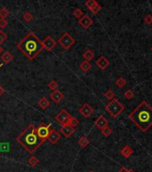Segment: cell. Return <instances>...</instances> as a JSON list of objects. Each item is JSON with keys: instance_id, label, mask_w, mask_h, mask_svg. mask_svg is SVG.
<instances>
[{"instance_id": "13", "label": "cell", "mask_w": 152, "mask_h": 172, "mask_svg": "<svg viewBox=\"0 0 152 172\" xmlns=\"http://www.w3.org/2000/svg\"><path fill=\"white\" fill-rule=\"evenodd\" d=\"M96 65L98 66L99 68H100L102 70L107 68V67L109 66V60L105 57H100L97 61H96Z\"/></svg>"}, {"instance_id": "9", "label": "cell", "mask_w": 152, "mask_h": 172, "mask_svg": "<svg viewBox=\"0 0 152 172\" xmlns=\"http://www.w3.org/2000/svg\"><path fill=\"white\" fill-rule=\"evenodd\" d=\"M79 111H80V113L84 117V118H90V116H91V114L94 112V109H93V108L90 106V105H89L88 103H84L81 108H80V109H79Z\"/></svg>"}, {"instance_id": "12", "label": "cell", "mask_w": 152, "mask_h": 172, "mask_svg": "<svg viewBox=\"0 0 152 172\" xmlns=\"http://www.w3.org/2000/svg\"><path fill=\"white\" fill-rule=\"evenodd\" d=\"M78 24L81 25L82 28H84V29H89L91 25L93 24V21H92V19L89 16V15H83L80 20H79V22H78Z\"/></svg>"}, {"instance_id": "2", "label": "cell", "mask_w": 152, "mask_h": 172, "mask_svg": "<svg viewBox=\"0 0 152 172\" xmlns=\"http://www.w3.org/2000/svg\"><path fill=\"white\" fill-rule=\"evenodd\" d=\"M18 49L24 54L29 60H34L42 51V41L33 31H30L25 37L17 44Z\"/></svg>"}, {"instance_id": "7", "label": "cell", "mask_w": 152, "mask_h": 172, "mask_svg": "<svg viewBox=\"0 0 152 172\" xmlns=\"http://www.w3.org/2000/svg\"><path fill=\"white\" fill-rule=\"evenodd\" d=\"M71 118V115L68 113V111H66L65 109H62L55 118V119L58 122L59 124H61L62 125H65V124H68V121Z\"/></svg>"}, {"instance_id": "28", "label": "cell", "mask_w": 152, "mask_h": 172, "mask_svg": "<svg viewBox=\"0 0 152 172\" xmlns=\"http://www.w3.org/2000/svg\"><path fill=\"white\" fill-rule=\"evenodd\" d=\"M101 133L103 134V135H105V136L107 137V136H109L112 134V129L110 127H108V126H106L103 129H101Z\"/></svg>"}, {"instance_id": "41", "label": "cell", "mask_w": 152, "mask_h": 172, "mask_svg": "<svg viewBox=\"0 0 152 172\" xmlns=\"http://www.w3.org/2000/svg\"><path fill=\"white\" fill-rule=\"evenodd\" d=\"M2 67V65H0V67Z\"/></svg>"}, {"instance_id": "17", "label": "cell", "mask_w": 152, "mask_h": 172, "mask_svg": "<svg viewBox=\"0 0 152 172\" xmlns=\"http://www.w3.org/2000/svg\"><path fill=\"white\" fill-rule=\"evenodd\" d=\"M50 102L46 97H42L41 99H40V100L38 101V105L42 109H46L49 106Z\"/></svg>"}, {"instance_id": "24", "label": "cell", "mask_w": 152, "mask_h": 172, "mask_svg": "<svg viewBox=\"0 0 152 172\" xmlns=\"http://www.w3.org/2000/svg\"><path fill=\"white\" fill-rule=\"evenodd\" d=\"M33 15L31 14V13H30V12H26L24 13V15H23V19L25 21L26 23H30V22H31L32 20H33Z\"/></svg>"}, {"instance_id": "14", "label": "cell", "mask_w": 152, "mask_h": 172, "mask_svg": "<svg viewBox=\"0 0 152 172\" xmlns=\"http://www.w3.org/2000/svg\"><path fill=\"white\" fill-rule=\"evenodd\" d=\"M95 125H96L97 127H99V128L101 130L104 127L108 126V121H107V119H106L104 116H102L101 115V116H100V117L96 119Z\"/></svg>"}, {"instance_id": "43", "label": "cell", "mask_w": 152, "mask_h": 172, "mask_svg": "<svg viewBox=\"0 0 152 172\" xmlns=\"http://www.w3.org/2000/svg\"><path fill=\"white\" fill-rule=\"evenodd\" d=\"M151 50H152V47H151Z\"/></svg>"}, {"instance_id": "10", "label": "cell", "mask_w": 152, "mask_h": 172, "mask_svg": "<svg viewBox=\"0 0 152 172\" xmlns=\"http://www.w3.org/2000/svg\"><path fill=\"white\" fill-rule=\"evenodd\" d=\"M61 133L66 137V138H69L74 132H75V129L74 127H73L72 125H70L69 124H65V125H63L61 126V129H60Z\"/></svg>"}, {"instance_id": "37", "label": "cell", "mask_w": 152, "mask_h": 172, "mask_svg": "<svg viewBox=\"0 0 152 172\" xmlns=\"http://www.w3.org/2000/svg\"><path fill=\"white\" fill-rule=\"evenodd\" d=\"M129 171V170L128 169H126L125 167H122L120 170H119V171L118 172H128Z\"/></svg>"}, {"instance_id": "31", "label": "cell", "mask_w": 152, "mask_h": 172, "mask_svg": "<svg viewBox=\"0 0 152 172\" xmlns=\"http://www.w3.org/2000/svg\"><path fill=\"white\" fill-rule=\"evenodd\" d=\"M68 124H69L70 125H72L73 127H75L76 125H78L79 121H78V119H77L76 118L71 117V118H70V119H69V121H68Z\"/></svg>"}, {"instance_id": "42", "label": "cell", "mask_w": 152, "mask_h": 172, "mask_svg": "<svg viewBox=\"0 0 152 172\" xmlns=\"http://www.w3.org/2000/svg\"><path fill=\"white\" fill-rule=\"evenodd\" d=\"M90 172H94V171H90Z\"/></svg>"}, {"instance_id": "16", "label": "cell", "mask_w": 152, "mask_h": 172, "mask_svg": "<svg viewBox=\"0 0 152 172\" xmlns=\"http://www.w3.org/2000/svg\"><path fill=\"white\" fill-rule=\"evenodd\" d=\"M1 58H2V60L4 61V64H8V63H10V62L13 60L14 57H13V55H12L9 51H5V52L1 56Z\"/></svg>"}, {"instance_id": "6", "label": "cell", "mask_w": 152, "mask_h": 172, "mask_svg": "<svg viewBox=\"0 0 152 172\" xmlns=\"http://www.w3.org/2000/svg\"><path fill=\"white\" fill-rule=\"evenodd\" d=\"M50 126L51 123L48 124V125H45L44 123H41L37 128H36V133L39 136V138L45 142L46 140H48V136L49 135V132H50Z\"/></svg>"}, {"instance_id": "5", "label": "cell", "mask_w": 152, "mask_h": 172, "mask_svg": "<svg viewBox=\"0 0 152 172\" xmlns=\"http://www.w3.org/2000/svg\"><path fill=\"white\" fill-rule=\"evenodd\" d=\"M57 42L61 45V47L63 49L67 50L75 43V40L73 38V36H71V34L69 32H65L58 39Z\"/></svg>"}, {"instance_id": "18", "label": "cell", "mask_w": 152, "mask_h": 172, "mask_svg": "<svg viewBox=\"0 0 152 172\" xmlns=\"http://www.w3.org/2000/svg\"><path fill=\"white\" fill-rule=\"evenodd\" d=\"M82 56H83V57H84V59H85L86 61L90 62V61H91V60L94 58L95 54H94V52H93L91 49H87V50L83 53Z\"/></svg>"}, {"instance_id": "27", "label": "cell", "mask_w": 152, "mask_h": 172, "mask_svg": "<svg viewBox=\"0 0 152 172\" xmlns=\"http://www.w3.org/2000/svg\"><path fill=\"white\" fill-rule=\"evenodd\" d=\"M104 96L107 99L112 100V99H115V93H114V92H113V91L108 90V91H106V92L104 93Z\"/></svg>"}, {"instance_id": "29", "label": "cell", "mask_w": 152, "mask_h": 172, "mask_svg": "<svg viewBox=\"0 0 152 172\" xmlns=\"http://www.w3.org/2000/svg\"><path fill=\"white\" fill-rule=\"evenodd\" d=\"M8 15H9V12L6 8L3 7L2 9H0V18L5 19V17L8 16Z\"/></svg>"}, {"instance_id": "4", "label": "cell", "mask_w": 152, "mask_h": 172, "mask_svg": "<svg viewBox=\"0 0 152 172\" xmlns=\"http://www.w3.org/2000/svg\"><path fill=\"white\" fill-rule=\"evenodd\" d=\"M105 109L112 118H117L124 111L125 107L121 102H119V100L114 99L106 106Z\"/></svg>"}, {"instance_id": "33", "label": "cell", "mask_w": 152, "mask_h": 172, "mask_svg": "<svg viewBox=\"0 0 152 172\" xmlns=\"http://www.w3.org/2000/svg\"><path fill=\"white\" fill-rule=\"evenodd\" d=\"M101 8H102L101 5H100V4H98V5H95V6H94V7H93L90 11L92 12V14L97 15V14H98V13L101 10Z\"/></svg>"}, {"instance_id": "36", "label": "cell", "mask_w": 152, "mask_h": 172, "mask_svg": "<svg viewBox=\"0 0 152 172\" xmlns=\"http://www.w3.org/2000/svg\"><path fill=\"white\" fill-rule=\"evenodd\" d=\"M6 26H7V21H6L5 19L0 18V28L3 29V28H5V27H6Z\"/></svg>"}, {"instance_id": "19", "label": "cell", "mask_w": 152, "mask_h": 172, "mask_svg": "<svg viewBox=\"0 0 152 172\" xmlns=\"http://www.w3.org/2000/svg\"><path fill=\"white\" fill-rule=\"evenodd\" d=\"M132 152H133L132 149L130 147L129 145H125V147L121 150V154H122L124 157H125V158H129V157L132 154Z\"/></svg>"}, {"instance_id": "11", "label": "cell", "mask_w": 152, "mask_h": 172, "mask_svg": "<svg viewBox=\"0 0 152 172\" xmlns=\"http://www.w3.org/2000/svg\"><path fill=\"white\" fill-rule=\"evenodd\" d=\"M60 139H61V135L55 129H50L49 135L48 136V140L49 141L51 144H55Z\"/></svg>"}, {"instance_id": "25", "label": "cell", "mask_w": 152, "mask_h": 172, "mask_svg": "<svg viewBox=\"0 0 152 172\" xmlns=\"http://www.w3.org/2000/svg\"><path fill=\"white\" fill-rule=\"evenodd\" d=\"M73 15H74V16L77 18L78 20H80L82 16H83V12H82V10L81 9H80V8H76L75 10L73 12Z\"/></svg>"}, {"instance_id": "1", "label": "cell", "mask_w": 152, "mask_h": 172, "mask_svg": "<svg viewBox=\"0 0 152 172\" xmlns=\"http://www.w3.org/2000/svg\"><path fill=\"white\" fill-rule=\"evenodd\" d=\"M129 118L142 132H146L152 126V108L143 100L130 115Z\"/></svg>"}, {"instance_id": "39", "label": "cell", "mask_w": 152, "mask_h": 172, "mask_svg": "<svg viewBox=\"0 0 152 172\" xmlns=\"http://www.w3.org/2000/svg\"><path fill=\"white\" fill-rule=\"evenodd\" d=\"M3 50H4V49H3V47H1V45H0V54L3 52Z\"/></svg>"}, {"instance_id": "3", "label": "cell", "mask_w": 152, "mask_h": 172, "mask_svg": "<svg viewBox=\"0 0 152 172\" xmlns=\"http://www.w3.org/2000/svg\"><path fill=\"white\" fill-rule=\"evenodd\" d=\"M16 140L30 154L34 153L41 144H44V142L39 138L36 133V127L33 124L29 125L17 136Z\"/></svg>"}, {"instance_id": "35", "label": "cell", "mask_w": 152, "mask_h": 172, "mask_svg": "<svg viewBox=\"0 0 152 172\" xmlns=\"http://www.w3.org/2000/svg\"><path fill=\"white\" fill-rule=\"evenodd\" d=\"M144 22L147 24H152V15H146V17L144 18Z\"/></svg>"}, {"instance_id": "15", "label": "cell", "mask_w": 152, "mask_h": 172, "mask_svg": "<svg viewBox=\"0 0 152 172\" xmlns=\"http://www.w3.org/2000/svg\"><path fill=\"white\" fill-rule=\"evenodd\" d=\"M50 98L55 103H59L64 99V94L60 91L55 90L50 94Z\"/></svg>"}, {"instance_id": "32", "label": "cell", "mask_w": 152, "mask_h": 172, "mask_svg": "<svg viewBox=\"0 0 152 172\" xmlns=\"http://www.w3.org/2000/svg\"><path fill=\"white\" fill-rule=\"evenodd\" d=\"M49 87V89L51 90H53V91H55V90H57V87H58V84H57V83L55 82V81H51L50 83H49V85H48Z\"/></svg>"}, {"instance_id": "26", "label": "cell", "mask_w": 152, "mask_h": 172, "mask_svg": "<svg viewBox=\"0 0 152 172\" xmlns=\"http://www.w3.org/2000/svg\"><path fill=\"white\" fill-rule=\"evenodd\" d=\"M99 3L97 2V1H95V0H88V1H86L85 2V5L88 7V9H90V10H91L96 5H98Z\"/></svg>"}, {"instance_id": "34", "label": "cell", "mask_w": 152, "mask_h": 172, "mask_svg": "<svg viewBox=\"0 0 152 172\" xmlns=\"http://www.w3.org/2000/svg\"><path fill=\"white\" fill-rule=\"evenodd\" d=\"M7 39V35L2 30H0V43H3Z\"/></svg>"}, {"instance_id": "22", "label": "cell", "mask_w": 152, "mask_h": 172, "mask_svg": "<svg viewBox=\"0 0 152 172\" xmlns=\"http://www.w3.org/2000/svg\"><path fill=\"white\" fill-rule=\"evenodd\" d=\"M89 139L86 137V136H82V137H81L80 139H79V141H78V144H79V145L81 146V147L82 148H85L88 144H89Z\"/></svg>"}, {"instance_id": "30", "label": "cell", "mask_w": 152, "mask_h": 172, "mask_svg": "<svg viewBox=\"0 0 152 172\" xmlns=\"http://www.w3.org/2000/svg\"><path fill=\"white\" fill-rule=\"evenodd\" d=\"M125 97L128 99H131L133 98V97H134V92H133V91L131 90V89L127 90L126 92H125Z\"/></svg>"}, {"instance_id": "20", "label": "cell", "mask_w": 152, "mask_h": 172, "mask_svg": "<svg viewBox=\"0 0 152 172\" xmlns=\"http://www.w3.org/2000/svg\"><path fill=\"white\" fill-rule=\"evenodd\" d=\"M80 68L83 71V72H88L90 68H91V64L86 60L82 61L80 65Z\"/></svg>"}, {"instance_id": "23", "label": "cell", "mask_w": 152, "mask_h": 172, "mask_svg": "<svg viewBox=\"0 0 152 172\" xmlns=\"http://www.w3.org/2000/svg\"><path fill=\"white\" fill-rule=\"evenodd\" d=\"M116 84L117 87L123 88V87H125V84H126V80H125L124 77H119V78L116 81Z\"/></svg>"}, {"instance_id": "40", "label": "cell", "mask_w": 152, "mask_h": 172, "mask_svg": "<svg viewBox=\"0 0 152 172\" xmlns=\"http://www.w3.org/2000/svg\"><path fill=\"white\" fill-rule=\"evenodd\" d=\"M128 172H135V171H134L133 170H129V171Z\"/></svg>"}, {"instance_id": "8", "label": "cell", "mask_w": 152, "mask_h": 172, "mask_svg": "<svg viewBox=\"0 0 152 172\" xmlns=\"http://www.w3.org/2000/svg\"><path fill=\"white\" fill-rule=\"evenodd\" d=\"M42 46L47 51H51L56 46V41L51 36H47L42 41Z\"/></svg>"}, {"instance_id": "38", "label": "cell", "mask_w": 152, "mask_h": 172, "mask_svg": "<svg viewBox=\"0 0 152 172\" xmlns=\"http://www.w3.org/2000/svg\"><path fill=\"white\" fill-rule=\"evenodd\" d=\"M4 93H5V89L0 85V96H2Z\"/></svg>"}, {"instance_id": "21", "label": "cell", "mask_w": 152, "mask_h": 172, "mask_svg": "<svg viewBox=\"0 0 152 172\" xmlns=\"http://www.w3.org/2000/svg\"><path fill=\"white\" fill-rule=\"evenodd\" d=\"M28 163H29V165L30 166H31V167H36V166H38L39 165V163H40V161H39V159H37L35 156H31L30 159H29V161H28Z\"/></svg>"}]
</instances>
